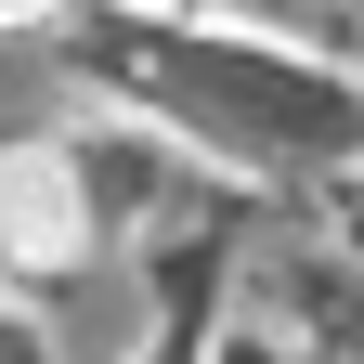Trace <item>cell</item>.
<instances>
[{"label":"cell","instance_id":"cell-2","mask_svg":"<svg viewBox=\"0 0 364 364\" xmlns=\"http://www.w3.org/2000/svg\"><path fill=\"white\" fill-rule=\"evenodd\" d=\"M65 14V0H0V26H53Z\"/></svg>","mask_w":364,"mask_h":364},{"label":"cell","instance_id":"cell-1","mask_svg":"<svg viewBox=\"0 0 364 364\" xmlns=\"http://www.w3.org/2000/svg\"><path fill=\"white\" fill-rule=\"evenodd\" d=\"M91 247V169L78 144H0V260L14 273H65Z\"/></svg>","mask_w":364,"mask_h":364}]
</instances>
